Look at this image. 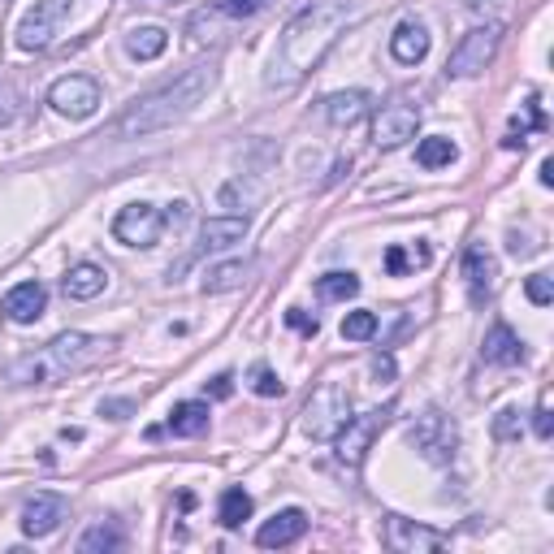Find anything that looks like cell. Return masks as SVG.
Returning a JSON list of instances; mask_svg holds the SVG:
<instances>
[{"instance_id":"obj_1","label":"cell","mask_w":554,"mask_h":554,"mask_svg":"<svg viewBox=\"0 0 554 554\" xmlns=\"http://www.w3.org/2000/svg\"><path fill=\"white\" fill-rule=\"evenodd\" d=\"M347 22H351V13H347V5H338V0H316V5L299 9L295 18L286 22L282 39H277L265 87L269 91H295L303 78L325 61V52L338 44V35Z\"/></svg>"},{"instance_id":"obj_2","label":"cell","mask_w":554,"mask_h":554,"mask_svg":"<svg viewBox=\"0 0 554 554\" xmlns=\"http://www.w3.org/2000/svg\"><path fill=\"white\" fill-rule=\"evenodd\" d=\"M213 83H217L213 65H195V70L178 74L174 83H165L161 91H152V96L130 104V109L117 117L113 139H148V135H156V130H169L174 122H182L208 91H213Z\"/></svg>"},{"instance_id":"obj_3","label":"cell","mask_w":554,"mask_h":554,"mask_svg":"<svg viewBox=\"0 0 554 554\" xmlns=\"http://www.w3.org/2000/svg\"><path fill=\"white\" fill-rule=\"evenodd\" d=\"M109 347H113L109 338H91V334L70 329V334L52 338L44 351L22 355V360L9 368V381H18V386H48V381L74 377V373H83V368H91L96 360H104Z\"/></svg>"},{"instance_id":"obj_4","label":"cell","mask_w":554,"mask_h":554,"mask_svg":"<svg viewBox=\"0 0 554 554\" xmlns=\"http://www.w3.org/2000/svg\"><path fill=\"white\" fill-rule=\"evenodd\" d=\"M347 420H351V390L342 381H325V386L312 390L308 407H303V433L312 442H334Z\"/></svg>"},{"instance_id":"obj_5","label":"cell","mask_w":554,"mask_h":554,"mask_svg":"<svg viewBox=\"0 0 554 554\" xmlns=\"http://www.w3.org/2000/svg\"><path fill=\"white\" fill-rule=\"evenodd\" d=\"M498 44H503V26H472V31L459 39L446 57V78H477L485 74V65L494 61Z\"/></svg>"},{"instance_id":"obj_6","label":"cell","mask_w":554,"mask_h":554,"mask_svg":"<svg viewBox=\"0 0 554 554\" xmlns=\"http://www.w3.org/2000/svg\"><path fill=\"white\" fill-rule=\"evenodd\" d=\"M412 442H416V451L429 459V464H451L455 451H459V429H455V420L442 412V407H425V412L416 416V425H412Z\"/></svg>"},{"instance_id":"obj_7","label":"cell","mask_w":554,"mask_h":554,"mask_svg":"<svg viewBox=\"0 0 554 554\" xmlns=\"http://www.w3.org/2000/svg\"><path fill=\"white\" fill-rule=\"evenodd\" d=\"M390 412H394V403H386V407H373V412H360V416H351L347 425H342V433H338V459L342 464H364V455L373 451V438L381 429H386V420H390Z\"/></svg>"},{"instance_id":"obj_8","label":"cell","mask_w":554,"mask_h":554,"mask_svg":"<svg viewBox=\"0 0 554 554\" xmlns=\"http://www.w3.org/2000/svg\"><path fill=\"white\" fill-rule=\"evenodd\" d=\"M74 0H35V9L18 26V48L26 52H44L52 44V35L61 31V22L70 18Z\"/></svg>"},{"instance_id":"obj_9","label":"cell","mask_w":554,"mask_h":554,"mask_svg":"<svg viewBox=\"0 0 554 554\" xmlns=\"http://www.w3.org/2000/svg\"><path fill=\"white\" fill-rule=\"evenodd\" d=\"M48 104L57 109L61 117H74V122H83L100 109V83L87 74H65L57 83L48 87Z\"/></svg>"},{"instance_id":"obj_10","label":"cell","mask_w":554,"mask_h":554,"mask_svg":"<svg viewBox=\"0 0 554 554\" xmlns=\"http://www.w3.org/2000/svg\"><path fill=\"white\" fill-rule=\"evenodd\" d=\"M165 234V213L152 204H126L113 221V239L126 247H156Z\"/></svg>"},{"instance_id":"obj_11","label":"cell","mask_w":554,"mask_h":554,"mask_svg":"<svg viewBox=\"0 0 554 554\" xmlns=\"http://www.w3.org/2000/svg\"><path fill=\"white\" fill-rule=\"evenodd\" d=\"M416 130H420V113H416V104H407V100L381 104L377 117H373V143L386 152L403 148L407 139H416Z\"/></svg>"},{"instance_id":"obj_12","label":"cell","mask_w":554,"mask_h":554,"mask_svg":"<svg viewBox=\"0 0 554 554\" xmlns=\"http://www.w3.org/2000/svg\"><path fill=\"white\" fill-rule=\"evenodd\" d=\"M451 537L438 533V529H425L416 520H403V516H386V546L390 550H403V554H429V550H446Z\"/></svg>"},{"instance_id":"obj_13","label":"cell","mask_w":554,"mask_h":554,"mask_svg":"<svg viewBox=\"0 0 554 554\" xmlns=\"http://www.w3.org/2000/svg\"><path fill=\"white\" fill-rule=\"evenodd\" d=\"M61 520H70V503L61 494H35L22 507V533L26 537H48L61 529Z\"/></svg>"},{"instance_id":"obj_14","label":"cell","mask_w":554,"mask_h":554,"mask_svg":"<svg viewBox=\"0 0 554 554\" xmlns=\"http://www.w3.org/2000/svg\"><path fill=\"white\" fill-rule=\"evenodd\" d=\"M0 308H5V316L9 321H18V325H31V321H39V316H44V308H48V290L39 286V282H18L5 295V303H0Z\"/></svg>"},{"instance_id":"obj_15","label":"cell","mask_w":554,"mask_h":554,"mask_svg":"<svg viewBox=\"0 0 554 554\" xmlns=\"http://www.w3.org/2000/svg\"><path fill=\"white\" fill-rule=\"evenodd\" d=\"M303 529H308V516H303L299 507H286V511H277V516L269 524H260V533H256V546H290V542H299Z\"/></svg>"},{"instance_id":"obj_16","label":"cell","mask_w":554,"mask_h":554,"mask_svg":"<svg viewBox=\"0 0 554 554\" xmlns=\"http://www.w3.org/2000/svg\"><path fill=\"white\" fill-rule=\"evenodd\" d=\"M390 52L399 65H420L429 57V31L420 22H403L399 31L390 35Z\"/></svg>"},{"instance_id":"obj_17","label":"cell","mask_w":554,"mask_h":554,"mask_svg":"<svg viewBox=\"0 0 554 554\" xmlns=\"http://www.w3.org/2000/svg\"><path fill=\"white\" fill-rule=\"evenodd\" d=\"M247 239V217H208L200 226V243L208 247V252H226V247L243 243Z\"/></svg>"},{"instance_id":"obj_18","label":"cell","mask_w":554,"mask_h":554,"mask_svg":"<svg viewBox=\"0 0 554 554\" xmlns=\"http://www.w3.org/2000/svg\"><path fill=\"white\" fill-rule=\"evenodd\" d=\"M464 277H468V286H472V299H485L494 290L498 282V265H494V256L485 252L481 243H472L468 247V256H464Z\"/></svg>"},{"instance_id":"obj_19","label":"cell","mask_w":554,"mask_h":554,"mask_svg":"<svg viewBox=\"0 0 554 554\" xmlns=\"http://www.w3.org/2000/svg\"><path fill=\"white\" fill-rule=\"evenodd\" d=\"M368 113V96L364 91H334V96L325 100V122L329 126H355L360 117Z\"/></svg>"},{"instance_id":"obj_20","label":"cell","mask_w":554,"mask_h":554,"mask_svg":"<svg viewBox=\"0 0 554 554\" xmlns=\"http://www.w3.org/2000/svg\"><path fill=\"white\" fill-rule=\"evenodd\" d=\"M481 355H485V360H490V364H520V360H524V347H520L516 329L498 321V325L490 329V334H485V347H481Z\"/></svg>"},{"instance_id":"obj_21","label":"cell","mask_w":554,"mask_h":554,"mask_svg":"<svg viewBox=\"0 0 554 554\" xmlns=\"http://www.w3.org/2000/svg\"><path fill=\"white\" fill-rule=\"evenodd\" d=\"M65 295L70 299H96L104 286H109V273H104L100 265H74L70 273H65Z\"/></svg>"},{"instance_id":"obj_22","label":"cell","mask_w":554,"mask_h":554,"mask_svg":"<svg viewBox=\"0 0 554 554\" xmlns=\"http://www.w3.org/2000/svg\"><path fill=\"white\" fill-rule=\"evenodd\" d=\"M252 273V260H226V265H213L204 273V295H221V290H239Z\"/></svg>"},{"instance_id":"obj_23","label":"cell","mask_w":554,"mask_h":554,"mask_svg":"<svg viewBox=\"0 0 554 554\" xmlns=\"http://www.w3.org/2000/svg\"><path fill=\"white\" fill-rule=\"evenodd\" d=\"M165 48H169V31H161V26H135L126 35V52L135 61H156Z\"/></svg>"},{"instance_id":"obj_24","label":"cell","mask_w":554,"mask_h":554,"mask_svg":"<svg viewBox=\"0 0 554 554\" xmlns=\"http://www.w3.org/2000/svg\"><path fill=\"white\" fill-rule=\"evenodd\" d=\"M169 429H174L178 438H200V433H208V403H174Z\"/></svg>"},{"instance_id":"obj_25","label":"cell","mask_w":554,"mask_h":554,"mask_svg":"<svg viewBox=\"0 0 554 554\" xmlns=\"http://www.w3.org/2000/svg\"><path fill=\"white\" fill-rule=\"evenodd\" d=\"M217 520L226 524V529H239L243 520H252V494H247V490H239V485H230V490H221Z\"/></svg>"},{"instance_id":"obj_26","label":"cell","mask_w":554,"mask_h":554,"mask_svg":"<svg viewBox=\"0 0 554 554\" xmlns=\"http://www.w3.org/2000/svg\"><path fill=\"white\" fill-rule=\"evenodd\" d=\"M122 529L117 524H91V529L83 533V542H78V550L83 554H109V550H122Z\"/></svg>"},{"instance_id":"obj_27","label":"cell","mask_w":554,"mask_h":554,"mask_svg":"<svg viewBox=\"0 0 554 554\" xmlns=\"http://www.w3.org/2000/svg\"><path fill=\"white\" fill-rule=\"evenodd\" d=\"M459 156V148L446 135H433V139H420V148H416V161L425 165V169H442V165H451Z\"/></svg>"},{"instance_id":"obj_28","label":"cell","mask_w":554,"mask_h":554,"mask_svg":"<svg viewBox=\"0 0 554 554\" xmlns=\"http://www.w3.org/2000/svg\"><path fill=\"white\" fill-rule=\"evenodd\" d=\"M316 295L321 299H351V295H360V277L355 273H325L321 282H316Z\"/></svg>"},{"instance_id":"obj_29","label":"cell","mask_w":554,"mask_h":554,"mask_svg":"<svg viewBox=\"0 0 554 554\" xmlns=\"http://www.w3.org/2000/svg\"><path fill=\"white\" fill-rule=\"evenodd\" d=\"M377 334V312H347V321H342V338L347 342H364Z\"/></svg>"},{"instance_id":"obj_30","label":"cell","mask_w":554,"mask_h":554,"mask_svg":"<svg viewBox=\"0 0 554 554\" xmlns=\"http://www.w3.org/2000/svg\"><path fill=\"white\" fill-rule=\"evenodd\" d=\"M252 390L260 394V399H277V394H282L286 386H282V377H277L269 364H256L252 368Z\"/></svg>"},{"instance_id":"obj_31","label":"cell","mask_w":554,"mask_h":554,"mask_svg":"<svg viewBox=\"0 0 554 554\" xmlns=\"http://www.w3.org/2000/svg\"><path fill=\"white\" fill-rule=\"evenodd\" d=\"M524 295H529L537 308H550V299H554V282H550V273H533L529 282H524Z\"/></svg>"},{"instance_id":"obj_32","label":"cell","mask_w":554,"mask_h":554,"mask_svg":"<svg viewBox=\"0 0 554 554\" xmlns=\"http://www.w3.org/2000/svg\"><path fill=\"white\" fill-rule=\"evenodd\" d=\"M269 0H217V9L226 13V18H252V13H260Z\"/></svg>"},{"instance_id":"obj_33","label":"cell","mask_w":554,"mask_h":554,"mask_svg":"<svg viewBox=\"0 0 554 554\" xmlns=\"http://www.w3.org/2000/svg\"><path fill=\"white\" fill-rule=\"evenodd\" d=\"M533 433L542 442H550V433H554V416H550V394H542V403H537V412H533Z\"/></svg>"},{"instance_id":"obj_34","label":"cell","mask_w":554,"mask_h":554,"mask_svg":"<svg viewBox=\"0 0 554 554\" xmlns=\"http://www.w3.org/2000/svg\"><path fill=\"white\" fill-rule=\"evenodd\" d=\"M494 438L498 442H511V438H520V420H516V412H498V420H494Z\"/></svg>"},{"instance_id":"obj_35","label":"cell","mask_w":554,"mask_h":554,"mask_svg":"<svg viewBox=\"0 0 554 554\" xmlns=\"http://www.w3.org/2000/svg\"><path fill=\"white\" fill-rule=\"evenodd\" d=\"M407 269H412V260H407V252H403L399 243H394L390 252H386V273H390V277H403Z\"/></svg>"},{"instance_id":"obj_36","label":"cell","mask_w":554,"mask_h":554,"mask_svg":"<svg viewBox=\"0 0 554 554\" xmlns=\"http://www.w3.org/2000/svg\"><path fill=\"white\" fill-rule=\"evenodd\" d=\"M286 321H290V325H295V329H299V334H308V338H316V329H321V325H316V316H308V312H299V308H290V312H286Z\"/></svg>"},{"instance_id":"obj_37","label":"cell","mask_w":554,"mask_h":554,"mask_svg":"<svg viewBox=\"0 0 554 554\" xmlns=\"http://www.w3.org/2000/svg\"><path fill=\"white\" fill-rule=\"evenodd\" d=\"M208 390H213V399H230V394H234V377L221 373V377H213V386H208Z\"/></svg>"},{"instance_id":"obj_38","label":"cell","mask_w":554,"mask_h":554,"mask_svg":"<svg viewBox=\"0 0 554 554\" xmlns=\"http://www.w3.org/2000/svg\"><path fill=\"white\" fill-rule=\"evenodd\" d=\"M464 5H468L472 13H485V9H498V5H503V0H464Z\"/></svg>"},{"instance_id":"obj_39","label":"cell","mask_w":554,"mask_h":554,"mask_svg":"<svg viewBox=\"0 0 554 554\" xmlns=\"http://www.w3.org/2000/svg\"><path fill=\"white\" fill-rule=\"evenodd\" d=\"M373 373H377V377H394V364H390V355H381V360L373 364Z\"/></svg>"},{"instance_id":"obj_40","label":"cell","mask_w":554,"mask_h":554,"mask_svg":"<svg viewBox=\"0 0 554 554\" xmlns=\"http://www.w3.org/2000/svg\"><path fill=\"white\" fill-rule=\"evenodd\" d=\"M130 407H135V403H104V412H113V420H122Z\"/></svg>"},{"instance_id":"obj_41","label":"cell","mask_w":554,"mask_h":554,"mask_svg":"<svg viewBox=\"0 0 554 554\" xmlns=\"http://www.w3.org/2000/svg\"><path fill=\"white\" fill-rule=\"evenodd\" d=\"M542 187H554V161H542Z\"/></svg>"}]
</instances>
